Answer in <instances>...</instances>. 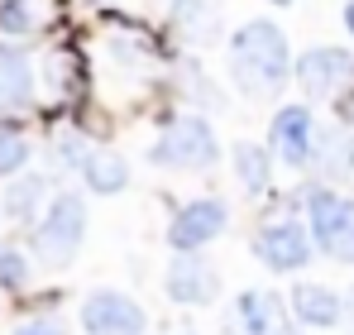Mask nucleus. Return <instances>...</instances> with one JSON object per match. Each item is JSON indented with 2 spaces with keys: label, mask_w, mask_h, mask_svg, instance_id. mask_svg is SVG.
Here are the masks:
<instances>
[{
  "label": "nucleus",
  "mask_w": 354,
  "mask_h": 335,
  "mask_svg": "<svg viewBox=\"0 0 354 335\" xmlns=\"http://www.w3.org/2000/svg\"><path fill=\"white\" fill-rule=\"evenodd\" d=\"M34 106V62L19 48H0V111Z\"/></svg>",
  "instance_id": "nucleus-14"
},
{
  "label": "nucleus",
  "mask_w": 354,
  "mask_h": 335,
  "mask_svg": "<svg viewBox=\"0 0 354 335\" xmlns=\"http://www.w3.org/2000/svg\"><path fill=\"white\" fill-rule=\"evenodd\" d=\"M0 287H10V292L29 287V259L15 244H0Z\"/></svg>",
  "instance_id": "nucleus-19"
},
{
  "label": "nucleus",
  "mask_w": 354,
  "mask_h": 335,
  "mask_svg": "<svg viewBox=\"0 0 354 335\" xmlns=\"http://www.w3.org/2000/svg\"><path fill=\"white\" fill-rule=\"evenodd\" d=\"M345 316H350V331H354V287H350V297H345Z\"/></svg>",
  "instance_id": "nucleus-23"
},
{
  "label": "nucleus",
  "mask_w": 354,
  "mask_h": 335,
  "mask_svg": "<svg viewBox=\"0 0 354 335\" xmlns=\"http://www.w3.org/2000/svg\"><path fill=\"white\" fill-rule=\"evenodd\" d=\"M44 197H48V177H15L5 187V216L10 221H34V216H44L39 211Z\"/></svg>",
  "instance_id": "nucleus-17"
},
{
  "label": "nucleus",
  "mask_w": 354,
  "mask_h": 335,
  "mask_svg": "<svg viewBox=\"0 0 354 335\" xmlns=\"http://www.w3.org/2000/svg\"><path fill=\"white\" fill-rule=\"evenodd\" d=\"M301 206H306V230H311L316 249L330 259L335 244H340V235H345V225L354 221V201L345 192H335L330 182H316V187H306Z\"/></svg>",
  "instance_id": "nucleus-8"
},
{
  "label": "nucleus",
  "mask_w": 354,
  "mask_h": 335,
  "mask_svg": "<svg viewBox=\"0 0 354 335\" xmlns=\"http://www.w3.org/2000/svg\"><path fill=\"white\" fill-rule=\"evenodd\" d=\"M288 307H292V321L306 331H335L345 321V297L326 282H297L288 292Z\"/></svg>",
  "instance_id": "nucleus-12"
},
{
  "label": "nucleus",
  "mask_w": 354,
  "mask_h": 335,
  "mask_svg": "<svg viewBox=\"0 0 354 335\" xmlns=\"http://www.w3.org/2000/svg\"><path fill=\"white\" fill-rule=\"evenodd\" d=\"M292 82L306 101H340L354 91V53L340 44H316L292 62Z\"/></svg>",
  "instance_id": "nucleus-4"
},
{
  "label": "nucleus",
  "mask_w": 354,
  "mask_h": 335,
  "mask_svg": "<svg viewBox=\"0 0 354 335\" xmlns=\"http://www.w3.org/2000/svg\"><path fill=\"white\" fill-rule=\"evenodd\" d=\"M96 5H115V0H96Z\"/></svg>",
  "instance_id": "nucleus-26"
},
{
  "label": "nucleus",
  "mask_w": 354,
  "mask_h": 335,
  "mask_svg": "<svg viewBox=\"0 0 354 335\" xmlns=\"http://www.w3.org/2000/svg\"><path fill=\"white\" fill-rule=\"evenodd\" d=\"M292 321V307L268 287H244L235 297V311L225 321V335H278Z\"/></svg>",
  "instance_id": "nucleus-11"
},
{
  "label": "nucleus",
  "mask_w": 354,
  "mask_h": 335,
  "mask_svg": "<svg viewBox=\"0 0 354 335\" xmlns=\"http://www.w3.org/2000/svg\"><path fill=\"white\" fill-rule=\"evenodd\" d=\"M292 48L273 19H244L230 34V82L249 101H273L292 82Z\"/></svg>",
  "instance_id": "nucleus-1"
},
{
  "label": "nucleus",
  "mask_w": 354,
  "mask_h": 335,
  "mask_svg": "<svg viewBox=\"0 0 354 335\" xmlns=\"http://www.w3.org/2000/svg\"><path fill=\"white\" fill-rule=\"evenodd\" d=\"M163 292L177 307H211L221 297V273L206 254H173V264L163 273Z\"/></svg>",
  "instance_id": "nucleus-9"
},
{
  "label": "nucleus",
  "mask_w": 354,
  "mask_h": 335,
  "mask_svg": "<svg viewBox=\"0 0 354 335\" xmlns=\"http://www.w3.org/2000/svg\"><path fill=\"white\" fill-rule=\"evenodd\" d=\"M340 19H345V29L354 34V0H345V10H340Z\"/></svg>",
  "instance_id": "nucleus-22"
},
{
  "label": "nucleus",
  "mask_w": 354,
  "mask_h": 335,
  "mask_svg": "<svg viewBox=\"0 0 354 335\" xmlns=\"http://www.w3.org/2000/svg\"><path fill=\"white\" fill-rule=\"evenodd\" d=\"M230 168H235V182L249 197H263L268 182H273V149H263L254 139H239L230 149Z\"/></svg>",
  "instance_id": "nucleus-15"
},
{
  "label": "nucleus",
  "mask_w": 354,
  "mask_h": 335,
  "mask_svg": "<svg viewBox=\"0 0 354 335\" xmlns=\"http://www.w3.org/2000/svg\"><path fill=\"white\" fill-rule=\"evenodd\" d=\"M15 335H67V326H62L58 316H34V321H19Z\"/></svg>",
  "instance_id": "nucleus-21"
},
{
  "label": "nucleus",
  "mask_w": 354,
  "mask_h": 335,
  "mask_svg": "<svg viewBox=\"0 0 354 335\" xmlns=\"http://www.w3.org/2000/svg\"><path fill=\"white\" fill-rule=\"evenodd\" d=\"M0 29L5 34H29L34 29V5L29 0H0Z\"/></svg>",
  "instance_id": "nucleus-20"
},
{
  "label": "nucleus",
  "mask_w": 354,
  "mask_h": 335,
  "mask_svg": "<svg viewBox=\"0 0 354 335\" xmlns=\"http://www.w3.org/2000/svg\"><path fill=\"white\" fill-rule=\"evenodd\" d=\"M77 316H82V331L86 335H144L149 331L144 307H139L129 292H120V287H96V292H86Z\"/></svg>",
  "instance_id": "nucleus-7"
},
{
  "label": "nucleus",
  "mask_w": 354,
  "mask_h": 335,
  "mask_svg": "<svg viewBox=\"0 0 354 335\" xmlns=\"http://www.w3.org/2000/svg\"><path fill=\"white\" fill-rule=\"evenodd\" d=\"M149 163L168 172H206L221 163V139L206 115H173L163 134L149 144Z\"/></svg>",
  "instance_id": "nucleus-2"
},
{
  "label": "nucleus",
  "mask_w": 354,
  "mask_h": 335,
  "mask_svg": "<svg viewBox=\"0 0 354 335\" xmlns=\"http://www.w3.org/2000/svg\"><path fill=\"white\" fill-rule=\"evenodd\" d=\"M29 139L19 134V129H0V177H15V172H24L29 163Z\"/></svg>",
  "instance_id": "nucleus-18"
},
{
  "label": "nucleus",
  "mask_w": 354,
  "mask_h": 335,
  "mask_svg": "<svg viewBox=\"0 0 354 335\" xmlns=\"http://www.w3.org/2000/svg\"><path fill=\"white\" fill-rule=\"evenodd\" d=\"M86 239V201L82 192H58L34 225V254L48 269H67Z\"/></svg>",
  "instance_id": "nucleus-3"
},
{
  "label": "nucleus",
  "mask_w": 354,
  "mask_h": 335,
  "mask_svg": "<svg viewBox=\"0 0 354 335\" xmlns=\"http://www.w3.org/2000/svg\"><path fill=\"white\" fill-rule=\"evenodd\" d=\"M230 230V206L221 197H196L168 221V249L173 254H201Z\"/></svg>",
  "instance_id": "nucleus-6"
},
{
  "label": "nucleus",
  "mask_w": 354,
  "mask_h": 335,
  "mask_svg": "<svg viewBox=\"0 0 354 335\" xmlns=\"http://www.w3.org/2000/svg\"><path fill=\"white\" fill-rule=\"evenodd\" d=\"M311 168H316L326 182H345V177H354V134L345 129V125H321V129H316Z\"/></svg>",
  "instance_id": "nucleus-13"
},
{
  "label": "nucleus",
  "mask_w": 354,
  "mask_h": 335,
  "mask_svg": "<svg viewBox=\"0 0 354 335\" xmlns=\"http://www.w3.org/2000/svg\"><path fill=\"white\" fill-rule=\"evenodd\" d=\"M82 182H86V192H96V197H120V192L129 187V163L120 159L115 149H91L86 163H82Z\"/></svg>",
  "instance_id": "nucleus-16"
},
{
  "label": "nucleus",
  "mask_w": 354,
  "mask_h": 335,
  "mask_svg": "<svg viewBox=\"0 0 354 335\" xmlns=\"http://www.w3.org/2000/svg\"><path fill=\"white\" fill-rule=\"evenodd\" d=\"M163 5H173V0H163Z\"/></svg>",
  "instance_id": "nucleus-27"
},
{
  "label": "nucleus",
  "mask_w": 354,
  "mask_h": 335,
  "mask_svg": "<svg viewBox=\"0 0 354 335\" xmlns=\"http://www.w3.org/2000/svg\"><path fill=\"white\" fill-rule=\"evenodd\" d=\"M249 249H254V259H259L268 273H301V269L311 264V254H316V239H311L306 221L283 216V221L259 225L254 239H249Z\"/></svg>",
  "instance_id": "nucleus-5"
},
{
  "label": "nucleus",
  "mask_w": 354,
  "mask_h": 335,
  "mask_svg": "<svg viewBox=\"0 0 354 335\" xmlns=\"http://www.w3.org/2000/svg\"><path fill=\"white\" fill-rule=\"evenodd\" d=\"M278 335H301V326H297V321H288V326H283Z\"/></svg>",
  "instance_id": "nucleus-24"
},
{
  "label": "nucleus",
  "mask_w": 354,
  "mask_h": 335,
  "mask_svg": "<svg viewBox=\"0 0 354 335\" xmlns=\"http://www.w3.org/2000/svg\"><path fill=\"white\" fill-rule=\"evenodd\" d=\"M316 115H311V106H301V101H292V106H278L273 111V125H268V149L283 159L288 168H306L311 163V149H316Z\"/></svg>",
  "instance_id": "nucleus-10"
},
{
  "label": "nucleus",
  "mask_w": 354,
  "mask_h": 335,
  "mask_svg": "<svg viewBox=\"0 0 354 335\" xmlns=\"http://www.w3.org/2000/svg\"><path fill=\"white\" fill-rule=\"evenodd\" d=\"M268 5H292V0H268Z\"/></svg>",
  "instance_id": "nucleus-25"
}]
</instances>
